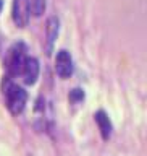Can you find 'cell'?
<instances>
[{"label":"cell","mask_w":147,"mask_h":156,"mask_svg":"<svg viewBox=\"0 0 147 156\" xmlns=\"http://www.w3.org/2000/svg\"><path fill=\"white\" fill-rule=\"evenodd\" d=\"M55 72L60 78H68L73 73V58L68 51H60L55 57Z\"/></svg>","instance_id":"obj_3"},{"label":"cell","mask_w":147,"mask_h":156,"mask_svg":"<svg viewBox=\"0 0 147 156\" xmlns=\"http://www.w3.org/2000/svg\"><path fill=\"white\" fill-rule=\"evenodd\" d=\"M57 36H58V20L55 16H52L47 20V54L52 52Z\"/></svg>","instance_id":"obj_7"},{"label":"cell","mask_w":147,"mask_h":156,"mask_svg":"<svg viewBox=\"0 0 147 156\" xmlns=\"http://www.w3.org/2000/svg\"><path fill=\"white\" fill-rule=\"evenodd\" d=\"M29 13H32L34 16H41L45 12V0H28Z\"/></svg>","instance_id":"obj_8"},{"label":"cell","mask_w":147,"mask_h":156,"mask_svg":"<svg viewBox=\"0 0 147 156\" xmlns=\"http://www.w3.org/2000/svg\"><path fill=\"white\" fill-rule=\"evenodd\" d=\"M82 99H84V91L82 90H73L70 93V101L73 102V104H78V102H81Z\"/></svg>","instance_id":"obj_9"},{"label":"cell","mask_w":147,"mask_h":156,"mask_svg":"<svg viewBox=\"0 0 147 156\" xmlns=\"http://www.w3.org/2000/svg\"><path fill=\"white\" fill-rule=\"evenodd\" d=\"M19 75L23 76V80H24L26 85H34L36 80H37V76H39V62H37V58L26 57Z\"/></svg>","instance_id":"obj_4"},{"label":"cell","mask_w":147,"mask_h":156,"mask_svg":"<svg viewBox=\"0 0 147 156\" xmlns=\"http://www.w3.org/2000/svg\"><path fill=\"white\" fill-rule=\"evenodd\" d=\"M29 7L28 0H15L13 2V20L16 23V26L24 28L29 21Z\"/></svg>","instance_id":"obj_5"},{"label":"cell","mask_w":147,"mask_h":156,"mask_svg":"<svg viewBox=\"0 0 147 156\" xmlns=\"http://www.w3.org/2000/svg\"><path fill=\"white\" fill-rule=\"evenodd\" d=\"M3 98H5V104H7L8 111L12 114L18 115L24 111V106H26V101H28V94L26 91L23 90L21 86L15 85L12 81V78L7 76L3 80Z\"/></svg>","instance_id":"obj_1"},{"label":"cell","mask_w":147,"mask_h":156,"mask_svg":"<svg viewBox=\"0 0 147 156\" xmlns=\"http://www.w3.org/2000/svg\"><path fill=\"white\" fill-rule=\"evenodd\" d=\"M26 46L23 42H15L12 47L7 51L3 58V68L7 70V75L12 76H18L21 73L23 63L26 60Z\"/></svg>","instance_id":"obj_2"},{"label":"cell","mask_w":147,"mask_h":156,"mask_svg":"<svg viewBox=\"0 0 147 156\" xmlns=\"http://www.w3.org/2000/svg\"><path fill=\"white\" fill-rule=\"evenodd\" d=\"M2 7H3V2L0 0V12H2Z\"/></svg>","instance_id":"obj_10"},{"label":"cell","mask_w":147,"mask_h":156,"mask_svg":"<svg viewBox=\"0 0 147 156\" xmlns=\"http://www.w3.org/2000/svg\"><path fill=\"white\" fill-rule=\"evenodd\" d=\"M94 119H95V124L100 130V135L104 140H109L112 136V122L109 119V115L105 114L104 111H97L94 114Z\"/></svg>","instance_id":"obj_6"}]
</instances>
